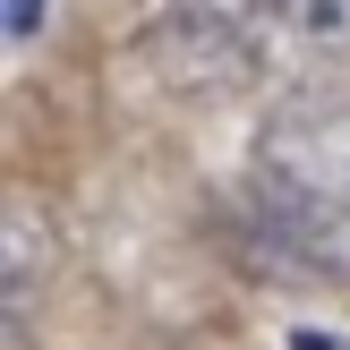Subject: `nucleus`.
I'll list each match as a JSON object with an SVG mask.
<instances>
[{"instance_id":"2","label":"nucleus","mask_w":350,"mask_h":350,"mask_svg":"<svg viewBox=\"0 0 350 350\" xmlns=\"http://www.w3.org/2000/svg\"><path fill=\"white\" fill-rule=\"evenodd\" d=\"M171 17L231 68H291L350 43V0H171Z\"/></svg>"},{"instance_id":"3","label":"nucleus","mask_w":350,"mask_h":350,"mask_svg":"<svg viewBox=\"0 0 350 350\" xmlns=\"http://www.w3.org/2000/svg\"><path fill=\"white\" fill-rule=\"evenodd\" d=\"M43 26V0H9V34H34Z\"/></svg>"},{"instance_id":"1","label":"nucleus","mask_w":350,"mask_h":350,"mask_svg":"<svg viewBox=\"0 0 350 350\" xmlns=\"http://www.w3.org/2000/svg\"><path fill=\"white\" fill-rule=\"evenodd\" d=\"M248 222L291 273L350 291V94H308L256 137Z\"/></svg>"}]
</instances>
